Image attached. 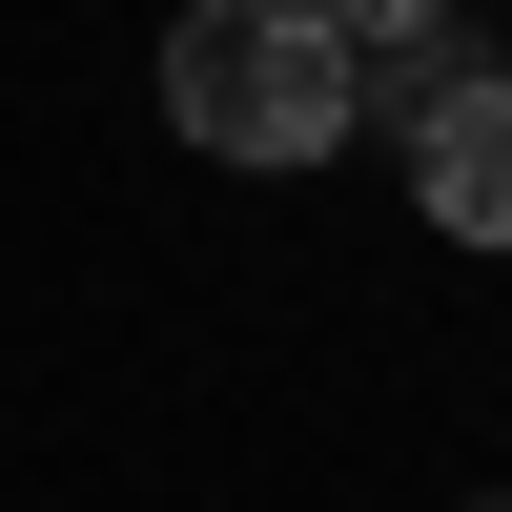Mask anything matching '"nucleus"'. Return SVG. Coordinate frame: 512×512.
Wrapping results in <instances>:
<instances>
[{"mask_svg": "<svg viewBox=\"0 0 512 512\" xmlns=\"http://www.w3.org/2000/svg\"><path fill=\"white\" fill-rule=\"evenodd\" d=\"M492 512H512V492H492Z\"/></svg>", "mask_w": 512, "mask_h": 512, "instance_id": "obj_4", "label": "nucleus"}, {"mask_svg": "<svg viewBox=\"0 0 512 512\" xmlns=\"http://www.w3.org/2000/svg\"><path fill=\"white\" fill-rule=\"evenodd\" d=\"M308 21L349 41V62H431V21H451V0H308Z\"/></svg>", "mask_w": 512, "mask_h": 512, "instance_id": "obj_3", "label": "nucleus"}, {"mask_svg": "<svg viewBox=\"0 0 512 512\" xmlns=\"http://www.w3.org/2000/svg\"><path fill=\"white\" fill-rule=\"evenodd\" d=\"M390 144H410V205L451 246H512V62H410Z\"/></svg>", "mask_w": 512, "mask_h": 512, "instance_id": "obj_2", "label": "nucleus"}, {"mask_svg": "<svg viewBox=\"0 0 512 512\" xmlns=\"http://www.w3.org/2000/svg\"><path fill=\"white\" fill-rule=\"evenodd\" d=\"M164 123H185L205 164H328L369 123V62L349 41L308 21V0H185V21H164Z\"/></svg>", "mask_w": 512, "mask_h": 512, "instance_id": "obj_1", "label": "nucleus"}]
</instances>
